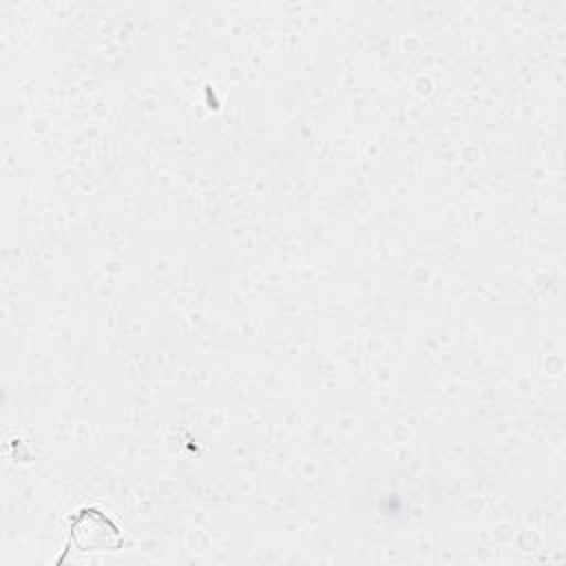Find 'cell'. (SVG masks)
<instances>
[{"label": "cell", "instance_id": "1", "mask_svg": "<svg viewBox=\"0 0 566 566\" xmlns=\"http://www.w3.org/2000/svg\"><path fill=\"white\" fill-rule=\"evenodd\" d=\"M126 539L117 524L102 513L99 509L84 506L69 517V546L80 553H97V551H119Z\"/></svg>", "mask_w": 566, "mask_h": 566}]
</instances>
